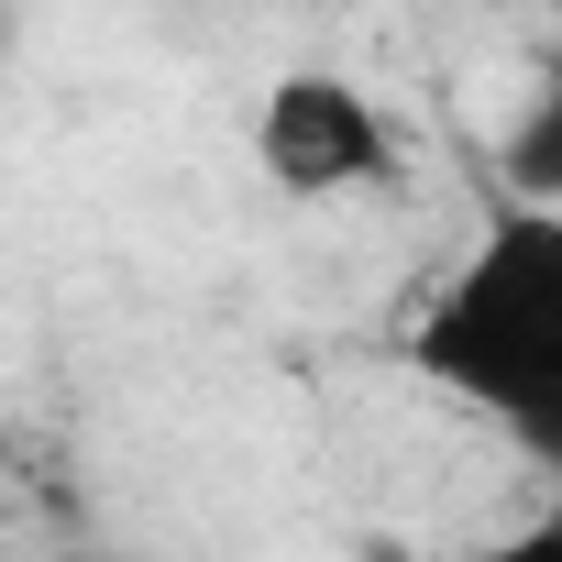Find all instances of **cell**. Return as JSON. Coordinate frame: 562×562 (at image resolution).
Instances as JSON below:
<instances>
[{
	"label": "cell",
	"instance_id": "3957f363",
	"mask_svg": "<svg viewBox=\"0 0 562 562\" xmlns=\"http://www.w3.org/2000/svg\"><path fill=\"white\" fill-rule=\"evenodd\" d=\"M397 562H408V551H397ZM441 562H562V507L518 518L507 540H474V551H441Z\"/></svg>",
	"mask_w": 562,
	"mask_h": 562
},
{
	"label": "cell",
	"instance_id": "6da1fadb",
	"mask_svg": "<svg viewBox=\"0 0 562 562\" xmlns=\"http://www.w3.org/2000/svg\"><path fill=\"white\" fill-rule=\"evenodd\" d=\"M419 386L496 419L529 452H562V210L518 199L474 232V254L408 321Z\"/></svg>",
	"mask_w": 562,
	"mask_h": 562
},
{
	"label": "cell",
	"instance_id": "7a4b0ae2",
	"mask_svg": "<svg viewBox=\"0 0 562 562\" xmlns=\"http://www.w3.org/2000/svg\"><path fill=\"white\" fill-rule=\"evenodd\" d=\"M254 166L276 199H353L397 166V122L331 78V67H288L265 100H254Z\"/></svg>",
	"mask_w": 562,
	"mask_h": 562
}]
</instances>
